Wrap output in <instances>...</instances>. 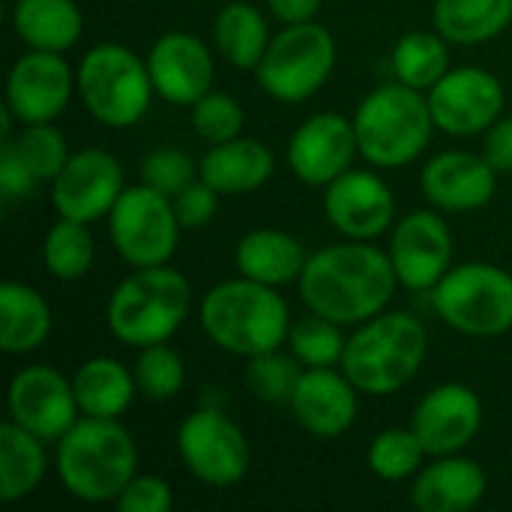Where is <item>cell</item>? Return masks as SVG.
Wrapping results in <instances>:
<instances>
[{
  "label": "cell",
  "mask_w": 512,
  "mask_h": 512,
  "mask_svg": "<svg viewBox=\"0 0 512 512\" xmlns=\"http://www.w3.org/2000/svg\"><path fill=\"white\" fill-rule=\"evenodd\" d=\"M297 288L309 312L342 327H360L387 312L399 279L387 249L369 240H342L309 255Z\"/></svg>",
  "instance_id": "1"
},
{
  "label": "cell",
  "mask_w": 512,
  "mask_h": 512,
  "mask_svg": "<svg viewBox=\"0 0 512 512\" xmlns=\"http://www.w3.org/2000/svg\"><path fill=\"white\" fill-rule=\"evenodd\" d=\"M198 324L219 351L249 360L288 342L291 309L279 288L237 273L201 297Z\"/></svg>",
  "instance_id": "2"
},
{
  "label": "cell",
  "mask_w": 512,
  "mask_h": 512,
  "mask_svg": "<svg viewBox=\"0 0 512 512\" xmlns=\"http://www.w3.org/2000/svg\"><path fill=\"white\" fill-rule=\"evenodd\" d=\"M54 471L81 504H114L138 474V447L120 420L78 417L54 444Z\"/></svg>",
  "instance_id": "3"
},
{
  "label": "cell",
  "mask_w": 512,
  "mask_h": 512,
  "mask_svg": "<svg viewBox=\"0 0 512 512\" xmlns=\"http://www.w3.org/2000/svg\"><path fill=\"white\" fill-rule=\"evenodd\" d=\"M192 312V285L171 264L132 267L105 303L108 333L135 351L171 342Z\"/></svg>",
  "instance_id": "4"
},
{
  "label": "cell",
  "mask_w": 512,
  "mask_h": 512,
  "mask_svg": "<svg viewBox=\"0 0 512 512\" xmlns=\"http://www.w3.org/2000/svg\"><path fill=\"white\" fill-rule=\"evenodd\" d=\"M426 357V324L411 312L387 309L348 336L339 369L363 396H393L417 378Z\"/></svg>",
  "instance_id": "5"
},
{
  "label": "cell",
  "mask_w": 512,
  "mask_h": 512,
  "mask_svg": "<svg viewBox=\"0 0 512 512\" xmlns=\"http://www.w3.org/2000/svg\"><path fill=\"white\" fill-rule=\"evenodd\" d=\"M351 120L360 156L384 171L417 162L438 129L429 96L402 81H390L366 93Z\"/></svg>",
  "instance_id": "6"
},
{
  "label": "cell",
  "mask_w": 512,
  "mask_h": 512,
  "mask_svg": "<svg viewBox=\"0 0 512 512\" xmlns=\"http://www.w3.org/2000/svg\"><path fill=\"white\" fill-rule=\"evenodd\" d=\"M75 81L84 111L108 129L135 126L156 96L147 60L120 42L93 45L78 60Z\"/></svg>",
  "instance_id": "7"
},
{
  "label": "cell",
  "mask_w": 512,
  "mask_h": 512,
  "mask_svg": "<svg viewBox=\"0 0 512 512\" xmlns=\"http://www.w3.org/2000/svg\"><path fill=\"white\" fill-rule=\"evenodd\" d=\"M429 294L435 315L462 336L495 339L512 330V273L498 264H453Z\"/></svg>",
  "instance_id": "8"
},
{
  "label": "cell",
  "mask_w": 512,
  "mask_h": 512,
  "mask_svg": "<svg viewBox=\"0 0 512 512\" xmlns=\"http://www.w3.org/2000/svg\"><path fill=\"white\" fill-rule=\"evenodd\" d=\"M336 69V39L315 21L282 24L273 33L261 63L255 66L258 87L276 102H306L330 81Z\"/></svg>",
  "instance_id": "9"
},
{
  "label": "cell",
  "mask_w": 512,
  "mask_h": 512,
  "mask_svg": "<svg viewBox=\"0 0 512 512\" xmlns=\"http://www.w3.org/2000/svg\"><path fill=\"white\" fill-rule=\"evenodd\" d=\"M105 222L117 258L129 267L171 264L183 231L174 201L147 183L126 186Z\"/></svg>",
  "instance_id": "10"
},
{
  "label": "cell",
  "mask_w": 512,
  "mask_h": 512,
  "mask_svg": "<svg viewBox=\"0 0 512 512\" xmlns=\"http://www.w3.org/2000/svg\"><path fill=\"white\" fill-rule=\"evenodd\" d=\"M177 456L183 468L210 489H231L252 468L246 432L219 408H198L177 426Z\"/></svg>",
  "instance_id": "11"
},
{
  "label": "cell",
  "mask_w": 512,
  "mask_h": 512,
  "mask_svg": "<svg viewBox=\"0 0 512 512\" xmlns=\"http://www.w3.org/2000/svg\"><path fill=\"white\" fill-rule=\"evenodd\" d=\"M456 240L441 210H414L390 228L387 255L396 270L399 288L432 291L453 267Z\"/></svg>",
  "instance_id": "12"
},
{
  "label": "cell",
  "mask_w": 512,
  "mask_h": 512,
  "mask_svg": "<svg viewBox=\"0 0 512 512\" xmlns=\"http://www.w3.org/2000/svg\"><path fill=\"white\" fill-rule=\"evenodd\" d=\"M6 411L12 423L48 444H57L81 417L72 378L45 363L24 366L12 375L6 387Z\"/></svg>",
  "instance_id": "13"
},
{
  "label": "cell",
  "mask_w": 512,
  "mask_h": 512,
  "mask_svg": "<svg viewBox=\"0 0 512 512\" xmlns=\"http://www.w3.org/2000/svg\"><path fill=\"white\" fill-rule=\"evenodd\" d=\"M123 189L120 159L102 147H81L72 150L63 171L51 180V204L60 219L93 225L96 219H108Z\"/></svg>",
  "instance_id": "14"
},
{
  "label": "cell",
  "mask_w": 512,
  "mask_h": 512,
  "mask_svg": "<svg viewBox=\"0 0 512 512\" xmlns=\"http://www.w3.org/2000/svg\"><path fill=\"white\" fill-rule=\"evenodd\" d=\"M426 96L435 126L456 138H471L486 132L504 114L507 105L501 78L483 66L450 69Z\"/></svg>",
  "instance_id": "15"
},
{
  "label": "cell",
  "mask_w": 512,
  "mask_h": 512,
  "mask_svg": "<svg viewBox=\"0 0 512 512\" xmlns=\"http://www.w3.org/2000/svg\"><path fill=\"white\" fill-rule=\"evenodd\" d=\"M78 93L75 69L57 51L27 48L6 75V108L21 126L54 123Z\"/></svg>",
  "instance_id": "16"
},
{
  "label": "cell",
  "mask_w": 512,
  "mask_h": 512,
  "mask_svg": "<svg viewBox=\"0 0 512 512\" xmlns=\"http://www.w3.org/2000/svg\"><path fill=\"white\" fill-rule=\"evenodd\" d=\"M324 216L345 240L375 243L396 225V195L369 168H348L324 186Z\"/></svg>",
  "instance_id": "17"
},
{
  "label": "cell",
  "mask_w": 512,
  "mask_h": 512,
  "mask_svg": "<svg viewBox=\"0 0 512 512\" xmlns=\"http://www.w3.org/2000/svg\"><path fill=\"white\" fill-rule=\"evenodd\" d=\"M360 153L354 120L336 111L306 117L288 141V168L303 186L324 189L339 174L354 168Z\"/></svg>",
  "instance_id": "18"
},
{
  "label": "cell",
  "mask_w": 512,
  "mask_h": 512,
  "mask_svg": "<svg viewBox=\"0 0 512 512\" xmlns=\"http://www.w3.org/2000/svg\"><path fill=\"white\" fill-rule=\"evenodd\" d=\"M147 69L156 96L168 105L192 108L207 90H213L216 60L204 39L186 30L162 33L147 51Z\"/></svg>",
  "instance_id": "19"
},
{
  "label": "cell",
  "mask_w": 512,
  "mask_h": 512,
  "mask_svg": "<svg viewBox=\"0 0 512 512\" xmlns=\"http://www.w3.org/2000/svg\"><path fill=\"white\" fill-rule=\"evenodd\" d=\"M411 429L423 441L429 459L462 453L483 429V402L468 384H438L417 402Z\"/></svg>",
  "instance_id": "20"
},
{
  "label": "cell",
  "mask_w": 512,
  "mask_h": 512,
  "mask_svg": "<svg viewBox=\"0 0 512 512\" xmlns=\"http://www.w3.org/2000/svg\"><path fill=\"white\" fill-rule=\"evenodd\" d=\"M420 192L429 207L441 213H474L492 204L498 192V171L483 153L444 150L423 165Z\"/></svg>",
  "instance_id": "21"
},
{
  "label": "cell",
  "mask_w": 512,
  "mask_h": 512,
  "mask_svg": "<svg viewBox=\"0 0 512 512\" xmlns=\"http://www.w3.org/2000/svg\"><path fill=\"white\" fill-rule=\"evenodd\" d=\"M360 390L339 369H303L297 390L288 402L297 426L315 438H339L345 435L360 411Z\"/></svg>",
  "instance_id": "22"
},
{
  "label": "cell",
  "mask_w": 512,
  "mask_h": 512,
  "mask_svg": "<svg viewBox=\"0 0 512 512\" xmlns=\"http://www.w3.org/2000/svg\"><path fill=\"white\" fill-rule=\"evenodd\" d=\"M489 489L486 471L462 456L429 459L411 483V504L420 512H471Z\"/></svg>",
  "instance_id": "23"
},
{
  "label": "cell",
  "mask_w": 512,
  "mask_h": 512,
  "mask_svg": "<svg viewBox=\"0 0 512 512\" xmlns=\"http://www.w3.org/2000/svg\"><path fill=\"white\" fill-rule=\"evenodd\" d=\"M276 171L273 150L249 135H237L210 150L198 162V177L207 180L219 195H246L261 189Z\"/></svg>",
  "instance_id": "24"
},
{
  "label": "cell",
  "mask_w": 512,
  "mask_h": 512,
  "mask_svg": "<svg viewBox=\"0 0 512 512\" xmlns=\"http://www.w3.org/2000/svg\"><path fill=\"white\" fill-rule=\"evenodd\" d=\"M309 261L306 246L279 228H255L243 234L234 246V267L240 276L264 282L270 288H285L300 282Z\"/></svg>",
  "instance_id": "25"
},
{
  "label": "cell",
  "mask_w": 512,
  "mask_h": 512,
  "mask_svg": "<svg viewBox=\"0 0 512 512\" xmlns=\"http://www.w3.org/2000/svg\"><path fill=\"white\" fill-rule=\"evenodd\" d=\"M12 33L33 51L66 54L84 33V15L75 0H12Z\"/></svg>",
  "instance_id": "26"
},
{
  "label": "cell",
  "mask_w": 512,
  "mask_h": 512,
  "mask_svg": "<svg viewBox=\"0 0 512 512\" xmlns=\"http://www.w3.org/2000/svg\"><path fill=\"white\" fill-rule=\"evenodd\" d=\"M54 327V315L42 291L27 282L0 285V351L9 357H24L39 351Z\"/></svg>",
  "instance_id": "27"
},
{
  "label": "cell",
  "mask_w": 512,
  "mask_h": 512,
  "mask_svg": "<svg viewBox=\"0 0 512 512\" xmlns=\"http://www.w3.org/2000/svg\"><path fill=\"white\" fill-rule=\"evenodd\" d=\"M75 399L81 408V417H102V420H120L132 399L138 396L135 372L123 366L117 357H90L84 360L72 375Z\"/></svg>",
  "instance_id": "28"
},
{
  "label": "cell",
  "mask_w": 512,
  "mask_h": 512,
  "mask_svg": "<svg viewBox=\"0 0 512 512\" xmlns=\"http://www.w3.org/2000/svg\"><path fill=\"white\" fill-rule=\"evenodd\" d=\"M273 33L270 24L264 18V12L255 3L246 0H231L216 12L213 21V42L219 57L234 66V69H246L255 72V66L261 63L267 45H270Z\"/></svg>",
  "instance_id": "29"
},
{
  "label": "cell",
  "mask_w": 512,
  "mask_h": 512,
  "mask_svg": "<svg viewBox=\"0 0 512 512\" xmlns=\"http://www.w3.org/2000/svg\"><path fill=\"white\" fill-rule=\"evenodd\" d=\"M48 441L6 420L0 426V498L18 504L30 498L48 474Z\"/></svg>",
  "instance_id": "30"
},
{
  "label": "cell",
  "mask_w": 512,
  "mask_h": 512,
  "mask_svg": "<svg viewBox=\"0 0 512 512\" xmlns=\"http://www.w3.org/2000/svg\"><path fill=\"white\" fill-rule=\"evenodd\" d=\"M432 21L450 45H483L512 24V0H435Z\"/></svg>",
  "instance_id": "31"
},
{
  "label": "cell",
  "mask_w": 512,
  "mask_h": 512,
  "mask_svg": "<svg viewBox=\"0 0 512 512\" xmlns=\"http://www.w3.org/2000/svg\"><path fill=\"white\" fill-rule=\"evenodd\" d=\"M393 78L429 93L453 66H450V42L438 30H411L393 45Z\"/></svg>",
  "instance_id": "32"
},
{
  "label": "cell",
  "mask_w": 512,
  "mask_h": 512,
  "mask_svg": "<svg viewBox=\"0 0 512 512\" xmlns=\"http://www.w3.org/2000/svg\"><path fill=\"white\" fill-rule=\"evenodd\" d=\"M96 261V240L90 225L75 219H60L48 228L42 240V264L57 282H78L90 273Z\"/></svg>",
  "instance_id": "33"
},
{
  "label": "cell",
  "mask_w": 512,
  "mask_h": 512,
  "mask_svg": "<svg viewBox=\"0 0 512 512\" xmlns=\"http://www.w3.org/2000/svg\"><path fill=\"white\" fill-rule=\"evenodd\" d=\"M429 462V453L423 447V441L417 438V432L408 426H396V429H384L372 438L369 450H366V465L369 471L384 480V483H405L414 480L420 474V468Z\"/></svg>",
  "instance_id": "34"
},
{
  "label": "cell",
  "mask_w": 512,
  "mask_h": 512,
  "mask_svg": "<svg viewBox=\"0 0 512 512\" xmlns=\"http://www.w3.org/2000/svg\"><path fill=\"white\" fill-rule=\"evenodd\" d=\"M345 327L321 318L315 312H309L306 318L291 324L288 333V351L297 357V363L303 369H330V366H342V354L348 345V336L342 333Z\"/></svg>",
  "instance_id": "35"
},
{
  "label": "cell",
  "mask_w": 512,
  "mask_h": 512,
  "mask_svg": "<svg viewBox=\"0 0 512 512\" xmlns=\"http://www.w3.org/2000/svg\"><path fill=\"white\" fill-rule=\"evenodd\" d=\"M132 372H135L138 396L150 402H171L186 387V363L168 342L141 348Z\"/></svg>",
  "instance_id": "36"
},
{
  "label": "cell",
  "mask_w": 512,
  "mask_h": 512,
  "mask_svg": "<svg viewBox=\"0 0 512 512\" xmlns=\"http://www.w3.org/2000/svg\"><path fill=\"white\" fill-rule=\"evenodd\" d=\"M300 375L303 366L294 354H285L282 348L246 360V387L264 405H288Z\"/></svg>",
  "instance_id": "37"
},
{
  "label": "cell",
  "mask_w": 512,
  "mask_h": 512,
  "mask_svg": "<svg viewBox=\"0 0 512 512\" xmlns=\"http://www.w3.org/2000/svg\"><path fill=\"white\" fill-rule=\"evenodd\" d=\"M12 141H15L18 153L24 156V162L33 168V174L39 177V183H51L72 156L66 135L54 123L21 126V132L12 135Z\"/></svg>",
  "instance_id": "38"
},
{
  "label": "cell",
  "mask_w": 512,
  "mask_h": 512,
  "mask_svg": "<svg viewBox=\"0 0 512 512\" xmlns=\"http://www.w3.org/2000/svg\"><path fill=\"white\" fill-rule=\"evenodd\" d=\"M243 123H246L243 105L225 90H207L192 105V129L207 144H222L243 135Z\"/></svg>",
  "instance_id": "39"
},
{
  "label": "cell",
  "mask_w": 512,
  "mask_h": 512,
  "mask_svg": "<svg viewBox=\"0 0 512 512\" xmlns=\"http://www.w3.org/2000/svg\"><path fill=\"white\" fill-rule=\"evenodd\" d=\"M192 180H198V165L180 147H153L141 162V183L168 198H174Z\"/></svg>",
  "instance_id": "40"
},
{
  "label": "cell",
  "mask_w": 512,
  "mask_h": 512,
  "mask_svg": "<svg viewBox=\"0 0 512 512\" xmlns=\"http://www.w3.org/2000/svg\"><path fill=\"white\" fill-rule=\"evenodd\" d=\"M114 507L120 512H168L174 507V492L168 480L156 474H135Z\"/></svg>",
  "instance_id": "41"
},
{
  "label": "cell",
  "mask_w": 512,
  "mask_h": 512,
  "mask_svg": "<svg viewBox=\"0 0 512 512\" xmlns=\"http://www.w3.org/2000/svg\"><path fill=\"white\" fill-rule=\"evenodd\" d=\"M171 201H174V213H177L183 231H198V228L210 225L213 216L219 213V192L201 177L192 180L186 189H180Z\"/></svg>",
  "instance_id": "42"
},
{
  "label": "cell",
  "mask_w": 512,
  "mask_h": 512,
  "mask_svg": "<svg viewBox=\"0 0 512 512\" xmlns=\"http://www.w3.org/2000/svg\"><path fill=\"white\" fill-rule=\"evenodd\" d=\"M36 186H39V177L18 153L12 135L3 138V144H0V195L6 201H18V198H27Z\"/></svg>",
  "instance_id": "43"
},
{
  "label": "cell",
  "mask_w": 512,
  "mask_h": 512,
  "mask_svg": "<svg viewBox=\"0 0 512 512\" xmlns=\"http://www.w3.org/2000/svg\"><path fill=\"white\" fill-rule=\"evenodd\" d=\"M483 156L498 174L512 171V114H501L486 132H483Z\"/></svg>",
  "instance_id": "44"
},
{
  "label": "cell",
  "mask_w": 512,
  "mask_h": 512,
  "mask_svg": "<svg viewBox=\"0 0 512 512\" xmlns=\"http://www.w3.org/2000/svg\"><path fill=\"white\" fill-rule=\"evenodd\" d=\"M324 0H267V9L276 21L282 24H303L315 21L321 12Z\"/></svg>",
  "instance_id": "45"
},
{
  "label": "cell",
  "mask_w": 512,
  "mask_h": 512,
  "mask_svg": "<svg viewBox=\"0 0 512 512\" xmlns=\"http://www.w3.org/2000/svg\"><path fill=\"white\" fill-rule=\"evenodd\" d=\"M9 3H12V0H9Z\"/></svg>",
  "instance_id": "46"
}]
</instances>
